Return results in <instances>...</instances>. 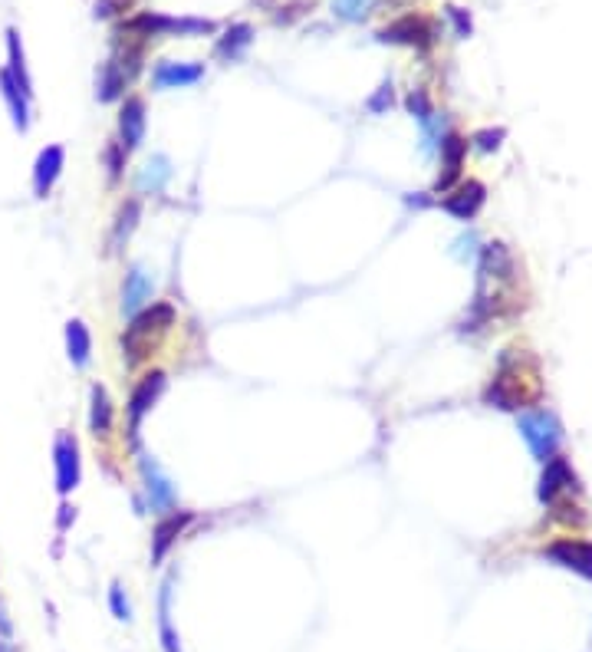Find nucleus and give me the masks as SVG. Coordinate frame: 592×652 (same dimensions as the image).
<instances>
[{
  "label": "nucleus",
  "mask_w": 592,
  "mask_h": 652,
  "mask_svg": "<svg viewBox=\"0 0 592 652\" xmlns=\"http://www.w3.org/2000/svg\"><path fill=\"white\" fill-rule=\"evenodd\" d=\"M165 389H168V376H165V369H148V373H142V379L135 382L132 392H129V399H125V435H129V445L139 452V442H142V422H145V415L152 412L158 406V399L165 396Z\"/></svg>",
  "instance_id": "4"
},
{
  "label": "nucleus",
  "mask_w": 592,
  "mask_h": 652,
  "mask_svg": "<svg viewBox=\"0 0 592 652\" xmlns=\"http://www.w3.org/2000/svg\"><path fill=\"white\" fill-rule=\"evenodd\" d=\"M204 80V63H178V60H162L152 70V86L155 89H188Z\"/></svg>",
  "instance_id": "19"
},
{
  "label": "nucleus",
  "mask_w": 592,
  "mask_h": 652,
  "mask_svg": "<svg viewBox=\"0 0 592 652\" xmlns=\"http://www.w3.org/2000/svg\"><path fill=\"white\" fill-rule=\"evenodd\" d=\"M66 168V149L63 145H47V149H40L37 162H33V191H37V198H47L50 191L56 188Z\"/></svg>",
  "instance_id": "18"
},
{
  "label": "nucleus",
  "mask_w": 592,
  "mask_h": 652,
  "mask_svg": "<svg viewBox=\"0 0 592 652\" xmlns=\"http://www.w3.org/2000/svg\"><path fill=\"white\" fill-rule=\"evenodd\" d=\"M195 524V511H168L158 517L155 531H152V567L165 564V557L172 554V547L185 537L188 527Z\"/></svg>",
  "instance_id": "12"
},
{
  "label": "nucleus",
  "mask_w": 592,
  "mask_h": 652,
  "mask_svg": "<svg viewBox=\"0 0 592 652\" xmlns=\"http://www.w3.org/2000/svg\"><path fill=\"white\" fill-rule=\"evenodd\" d=\"M145 129H148V109L142 96H125L119 106V145L125 152H139L145 142Z\"/></svg>",
  "instance_id": "15"
},
{
  "label": "nucleus",
  "mask_w": 592,
  "mask_h": 652,
  "mask_svg": "<svg viewBox=\"0 0 592 652\" xmlns=\"http://www.w3.org/2000/svg\"><path fill=\"white\" fill-rule=\"evenodd\" d=\"M4 70L14 76V83L20 86V93L27 99H33V80H30V70H27V53H24V40L20 33L10 27L7 30V66Z\"/></svg>",
  "instance_id": "24"
},
{
  "label": "nucleus",
  "mask_w": 592,
  "mask_h": 652,
  "mask_svg": "<svg viewBox=\"0 0 592 652\" xmlns=\"http://www.w3.org/2000/svg\"><path fill=\"white\" fill-rule=\"evenodd\" d=\"M155 297V277L148 271L145 264H132L129 271H125V280H122V300H119V310L122 317H135L139 310H145L148 303Z\"/></svg>",
  "instance_id": "14"
},
{
  "label": "nucleus",
  "mask_w": 592,
  "mask_h": 652,
  "mask_svg": "<svg viewBox=\"0 0 592 652\" xmlns=\"http://www.w3.org/2000/svg\"><path fill=\"white\" fill-rule=\"evenodd\" d=\"M537 396H540V389H527V379H523L520 359H517V366H510V359H504L500 369H497V376L491 379V386L484 389V402H487V406H497V409H504V412L527 409Z\"/></svg>",
  "instance_id": "5"
},
{
  "label": "nucleus",
  "mask_w": 592,
  "mask_h": 652,
  "mask_svg": "<svg viewBox=\"0 0 592 652\" xmlns=\"http://www.w3.org/2000/svg\"><path fill=\"white\" fill-rule=\"evenodd\" d=\"M517 277V261L507 244L491 241L481 247V264H477V280L487 284H510Z\"/></svg>",
  "instance_id": "16"
},
{
  "label": "nucleus",
  "mask_w": 592,
  "mask_h": 652,
  "mask_svg": "<svg viewBox=\"0 0 592 652\" xmlns=\"http://www.w3.org/2000/svg\"><path fill=\"white\" fill-rule=\"evenodd\" d=\"M172 175H175L172 159L162 152H155L152 159L142 162L139 175H135V188H139V195H162L168 182H172Z\"/></svg>",
  "instance_id": "20"
},
{
  "label": "nucleus",
  "mask_w": 592,
  "mask_h": 652,
  "mask_svg": "<svg viewBox=\"0 0 592 652\" xmlns=\"http://www.w3.org/2000/svg\"><path fill=\"white\" fill-rule=\"evenodd\" d=\"M139 455V478H142V491H145V501L148 508L155 514H168L178 508V491H175V481L168 478V471L155 462V455L148 452H135Z\"/></svg>",
  "instance_id": "7"
},
{
  "label": "nucleus",
  "mask_w": 592,
  "mask_h": 652,
  "mask_svg": "<svg viewBox=\"0 0 592 652\" xmlns=\"http://www.w3.org/2000/svg\"><path fill=\"white\" fill-rule=\"evenodd\" d=\"M116 429V406H112V396L106 386L89 389V432L93 438H109Z\"/></svg>",
  "instance_id": "21"
},
{
  "label": "nucleus",
  "mask_w": 592,
  "mask_h": 652,
  "mask_svg": "<svg viewBox=\"0 0 592 652\" xmlns=\"http://www.w3.org/2000/svg\"><path fill=\"white\" fill-rule=\"evenodd\" d=\"M520 435L530 445V452L537 462H550L553 455H560L563 429L556 422V415L550 409H533L520 415Z\"/></svg>",
  "instance_id": "6"
},
{
  "label": "nucleus",
  "mask_w": 592,
  "mask_h": 652,
  "mask_svg": "<svg viewBox=\"0 0 592 652\" xmlns=\"http://www.w3.org/2000/svg\"><path fill=\"white\" fill-rule=\"evenodd\" d=\"M375 7H379V0H333V14L346 24H362Z\"/></svg>",
  "instance_id": "27"
},
{
  "label": "nucleus",
  "mask_w": 592,
  "mask_h": 652,
  "mask_svg": "<svg viewBox=\"0 0 592 652\" xmlns=\"http://www.w3.org/2000/svg\"><path fill=\"white\" fill-rule=\"evenodd\" d=\"M168 606H172V583H165V587H162V603H158V610H162L165 649H168V652H178V649H175V633H172V613H168Z\"/></svg>",
  "instance_id": "29"
},
{
  "label": "nucleus",
  "mask_w": 592,
  "mask_h": 652,
  "mask_svg": "<svg viewBox=\"0 0 592 652\" xmlns=\"http://www.w3.org/2000/svg\"><path fill=\"white\" fill-rule=\"evenodd\" d=\"M543 475H540V501L543 504H553L563 501V494L576 491V471L569 468V462L563 455H553L550 462H543Z\"/></svg>",
  "instance_id": "17"
},
{
  "label": "nucleus",
  "mask_w": 592,
  "mask_h": 652,
  "mask_svg": "<svg viewBox=\"0 0 592 652\" xmlns=\"http://www.w3.org/2000/svg\"><path fill=\"white\" fill-rule=\"evenodd\" d=\"M116 47L112 56L99 66L96 76V99L99 103H122L125 89L135 83V76L142 73V60H145V40L135 37L129 30H116Z\"/></svg>",
  "instance_id": "2"
},
{
  "label": "nucleus",
  "mask_w": 592,
  "mask_h": 652,
  "mask_svg": "<svg viewBox=\"0 0 592 652\" xmlns=\"http://www.w3.org/2000/svg\"><path fill=\"white\" fill-rule=\"evenodd\" d=\"M129 4L132 0H96V17H119V14H125L129 10Z\"/></svg>",
  "instance_id": "34"
},
{
  "label": "nucleus",
  "mask_w": 592,
  "mask_h": 652,
  "mask_svg": "<svg viewBox=\"0 0 592 652\" xmlns=\"http://www.w3.org/2000/svg\"><path fill=\"white\" fill-rule=\"evenodd\" d=\"M66 356H70L73 369H86L93 363V333L83 320L66 323Z\"/></svg>",
  "instance_id": "25"
},
{
  "label": "nucleus",
  "mask_w": 592,
  "mask_h": 652,
  "mask_svg": "<svg viewBox=\"0 0 592 652\" xmlns=\"http://www.w3.org/2000/svg\"><path fill=\"white\" fill-rule=\"evenodd\" d=\"M313 10V4L310 0H293V4H287V7H280V14H273V24H280V27H287V24H293L296 17H303V14H310Z\"/></svg>",
  "instance_id": "32"
},
{
  "label": "nucleus",
  "mask_w": 592,
  "mask_h": 652,
  "mask_svg": "<svg viewBox=\"0 0 592 652\" xmlns=\"http://www.w3.org/2000/svg\"><path fill=\"white\" fill-rule=\"evenodd\" d=\"M543 557L553 560L556 567L573 570L576 577L592 583V541H579V537H560V541L546 544Z\"/></svg>",
  "instance_id": "10"
},
{
  "label": "nucleus",
  "mask_w": 592,
  "mask_h": 652,
  "mask_svg": "<svg viewBox=\"0 0 592 652\" xmlns=\"http://www.w3.org/2000/svg\"><path fill=\"white\" fill-rule=\"evenodd\" d=\"M109 603H112V613H116L119 620H132V606H129V600H125V593H122L119 583L109 590Z\"/></svg>",
  "instance_id": "33"
},
{
  "label": "nucleus",
  "mask_w": 592,
  "mask_h": 652,
  "mask_svg": "<svg viewBox=\"0 0 592 652\" xmlns=\"http://www.w3.org/2000/svg\"><path fill=\"white\" fill-rule=\"evenodd\" d=\"M484 205H487V188L484 182H477V178L458 182L451 191H444V198H441V211H448V215L458 221H474L481 215Z\"/></svg>",
  "instance_id": "13"
},
{
  "label": "nucleus",
  "mask_w": 592,
  "mask_h": 652,
  "mask_svg": "<svg viewBox=\"0 0 592 652\" xmlns=\"http://www.w3.org/2000/svg\"><path fill=\"white\" fill-rule=\"evenodd\" d=\"M392 103H395V93H392V80H385V83L379 86V93H375V96H369L366 109H369V112H375V116H382V112H389V109H392Z\"/></svg>",
  "instance_id": "31"
},
{
  "label": "nucleus",
  "mask_w": 592,
  "mask_h": 652,
  "mask_svg": "<svg viewBox=\"0 0 592 652\" xmlns=\"http://www.w3.org/2000/svg\"><path fill=\"white\" fill-rule=\"evenodd\" d=\"M504 136H507L504 129H481V132H474V136H471V145H474V149H481V152H497L500 142H504Z\"/></svg>",
  "instance_id": "30"
},
{
  "label": "nucleus",
  "mask_w": 592,
  "mask_h": 652,
  "mask_svg": "<svg viewBox=\"0 0 592 652\" xmlns=\"http://www.w3.org/2000/svg\"><path fill=\"white\" fill-rule=\"evenodd\" d=\"M0 96H4L10 116H14V126L20 132H27L30 129V103H33V99H27L24 93H20V86L14 83V76H10L7 70H0Z\"/></svg>",
  "instance_id": "26"
},
{
  "label": "nucleus",
  "mask_w": 592,
  "mask_h": 652,
  "mask_svg": "<svg viewBox=\"0 0 592 652\" xmlns=\"http://www.w3.org/2000/svg\"><path fill=\"white\" fill-rule=\"evenodd\" d=\"M125 162H129V152L122 149L119 142H109L106 152H102V165H106V178L109 185H119L125 175Z\"/></svg>",
  "instance_id": "28"
},
{
  "label": "nucleus",
  "mask_w": 592,
  "mask_h": 652,
  "mask_svg": "<svg viewBox=\"0 0 592 652\" xmlns=\"http://www.w3.org/2000/svg\"><path fill=\"white\" fill-rule=\"evenodd\" d=\"M379 43H392V47H412V50H428L435 47V27L428 24L421 14H402L395 17L392 24H385L375 33Z\"/></svg>",
  "instance_id": "8"
},
{
  "label": "nucleus",
  "mask_w": 592,
  "mask_h": 652,
  "mask_svg": "<svg viewBox=\"0 0 592 652\" xmlns=\"http://www.w3.org/2000/svg\"><path fill=\"white\" fill-rule=\"evenodd\" d=\"M175 323H178V310L168 300H152L145 310L135 313L119 336L125 369H139L142 363H148L158 353V346L165 343V336L172 333Z\"/></svg>",
  "instance_id": "1"
},
{
  "label": "nucleus",
  "mask_w": 592,
  "mask_h": 652,
  "mask_svg": "<svg viewBox=\"0 0 592 652\" xmlns=\"http://www.w3.org/2000/svg\"><path fill=\"white\" fill-rule=\"evenodd\" d=\"M122 30L135 33L145 43L155 37H204V33H214L218 24L204 17H168V14H155V10H142V14L129 17L125 24H119Z\"/></svg>",
  "instance_id": "3"
},
{
  "label": "nucleus",
  "mask_w": 592,
  "mask_h": 652,
  "mask_svg": "<svg viewBox=\"0 0 592 652\" xmlns=\"http://www.w3.org/2000/svg\"><path fill=\"white\" fill-rule=\"evenodd\" d=\"M448 17L454 20V30H458V37H468V33H471V17L464 14L461 7H454V4L448 7Z\"/></svg>",
  "instance_id": "35"
},
{
  "label": "nucleus",
  "mask_w": 592,
  "mask_h": 652,
  "mask_svg": "<svg viewBox=\"0 0 592 652\" xmlns=\"http://www.w3.org/2000/svg\"><path fill=\"white\" fill-rule=\"evenodd\" d=\"M468 149L471 142L458 136V132H444V139L438 142V155H441V172H438V182L435 191H451L454 185L461 182V172H464V162H468Z\"/></svg>",
  "instance_id": "11"
},
{
  "label": "nucleus",
  "mask_w": 592,
  "mask_h": 652,
  "mask_svg": "<svg viewBox=\"0 0 592 652\" xmlns=\"http://www.w3.org/2000/svg\"><path fill=\"white\" fill-rule=\"evenodd\" d=\"M250 43H254V27L241 20V24H231L221 33L218 43H214V56L224 63H237L250 50Z\"/></svg>",
  "instance_id": "22"
},
{
  "label": "nucleus",
  "mask_w": 592,
  "mask_h": 652,
  "mask_svg": "<svg viewBox=\"0 0 592 652\" xmlns=\"http://www.w3.org/2000/svg\"><path fill=\"white\" fill-rule=\"evenodd\" d=\"M53 471H56V491H60V498L73 494L79 488V481H83V455H79V442L70 432L56 435Z\"/></svg>",
  "instance_id": "9"
},
{
  "label": "nucleus",
  "mask_w": 592,
  "mask_h": 652,
  "mask_svg": "<svg viewBox=\"0 0 592 652\" xmlns=\"http://www.w3.org/2000/svg\"><path fill=\"white\" fill-rule=\"evenodd\" d=\"M142 221V201L139 198H125L119 211H116V221H112V234H109V251H122L129 238L135 234Z\"/></svg>",
  "instance_id": "23"
}]
</instances>
